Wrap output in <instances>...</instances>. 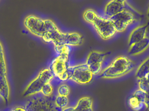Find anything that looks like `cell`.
<instances>
[{
    "instance_id": "6da1fadb",
    "label": "cell",
    "mask_w": 149,
    "mask_h": 111,
    "mask_svg": "<svg viewBox=\"0 0 149 111\" xmlns=\"http://www.w3.org/2000/svg\"><path fill=\"white\" fill-rule=\"evenodd\" d=\"M134 67V63L130 58L125 56H118L102 70L100 77L105 79L119 78L131 72Z\"/></svg>"
},
{
    "instance_id": "7a4b0ae2",
    "label": "cell",
    "mask_w": 149,
    "mask_h": 111,
    "mask_svg": "<svg viewBox=\"0 0 149 111\" xmlns=\"http://www.w3.org/2000/svg\"><path fill=\"white\" fill-rule=\"evenodd\" d=\"M24 25L31 34L42 38L47 32L58 28L56 23L50 19H44L35 14L24 18Z\"/></svg>"
},
{
    "instance_id": "3957f363",
    "label": "cell",
    "mask_w": 149,
    "mask_h": 111,
    "mask_svg": "<svg viewBox=\"0 0 149 111\" xmlns=\"http://www.w3.org/2000/svg\"><path fill=\"white\" fill-rule=\"evenodd\" d=\"M91 25L99 37L104 41L112 39L118 33L113 22L105 16L99 15Z\"/></svg>"
},
{
    "instance_id": "277c9868",
    "label": "cell",
    "mask_w": 149,
    "mask_h": 111,
    "mask_svg": "<svg viewBox=\"0 0 149 111\" xmlns=\"http://www.w3.org/2000/svg\"><path fill=\"white\" fill-rule=\"evenodd\" d=\"M54 77L55 76L49 68L42 69L36 77L27 85L24 91V97H30L40 93L44 85L51 82Z\"/></svg>"
},
{
    "instance_id": "5b68a950",
    "label": "cell",
    "mask_w": 149,
    "mask_h": 111,
    "mask_svg": "<svg viewBox=\"0 0 149 111\" xmlns=\"http://www.w3.org/2000/svg\"><path fill=\"white\" fill-rule=\"evenodd\" d=\"M69 80L80 85H87L93 81L94 75L85 63L68 67Z\"/></svg>"
},
{
    "instance_id": "8992f818",
    "label": "cell",
    "mask_w": 149,
    "mask_h": 111,
    "mask_svg": "<svg viewBox=\"0 0 149 111\" xmlns=\"http://www.w3.org/2000/svg\"><path fill=\"white\" fill-rule=\"evenodd\" d=\"M137 11L130 5L125 10L110 18L113 22L118 33H122L127 30L130 26L137 21Z\"/></svg>"
},
{
    "instance_id": "52a82bcc",
    "label": "cell",
    "mask_w": 149,
    "mask_h": 111,
    "mask_svg": "<svg viewBox=\"0 0 149 111\" xmlns=\"http://www.w3.org/2000/svg\"><path fill=\"white\" fill-rule=\"evenodd\" d=\"M70 56L58 55L51 63L50 70L55 77L62 82L69 80L68 67Z\"/></svg>"
},
{
    "instance_id": "ba28073f",
    "label": "cell",
    "mask_w": 149,
    "mask_h": 111,
    "mask_svg": "<svg viewBox=\"0 0 149 111\" xmlns=\"http://www.w3.org/2000/svg\"><path fill=\"white\" fill-rule=\"evenodd\" d=\"M106 54L97 50H93L88 55L86 63L94 75L100 74L102 70V64Z\"/></svg>"
},
{
    "instance_id": "9c48e42d",
    "label": "cell",
    "mask_w": 149,
    "mask_h": 111,
    "mask_svg": "<svg viewBox=\"0 0 149 111\" xmlns=\"http://www.w3.org/2000/svg\"><path fill=\"white\" fill-rule=\"evenodd\" d=\"M129 6L128 3L126 4H123L118 2L115 0H109L104 7L103 10L104 16L109 18H111L112 17L125 10Z\"/></svg>"
},
{
    "instance_id": "30bf717a",
    "label": "cell",
    "mask_w": 149,
    "mask_h": 111,
    "mask_svg": "<svg viewBox=\"0 0 149 111\" xmlns=\"http://www.w3.org/2000/svg\"><path fill=\"white\" fill-rule=\"evenodd\" d=\"M149 24L139 25L132 30L128 37L129 46L142 41L147 37Z\"/></svg>"
},
{
    "instance_id": "8fae6325",
    "label": "cell",
    "mask_w": 149,
    "mask_h": 111,
    "mask_svg": "<svg viewBox=\"0 0 149 111\" xmlns=\"http://www.w3.org/2000/svg\"><path fill=\"white\" fill-rule=\"evenodd\" d=\"M146 92L142 90L136 91L128 99V104L133 110L139 111L141 110L145 105Z\"/></svg>"
},
{
    "instance_id": "7c38bea8",
    "label": "cell",
    "mask_w": 149,
    "mask_h": 111,
    "mask_svg": "<svg viewBox=\"0 0 149 111\" xmlns=\"http://www.w3.org/2000/svg\"><path fill=\"white\" fill-rule=\"evenodd\" d=\"M83 38L79 32H64L61 43H64L70 47H77L82 44Z\"/></svg>"
},
{
    "instance_id": "4fadbf2b",
    "label": "cell",
    "mask_w": 149,
    "mask_h": 111,
    "mask_svg": "<svg viewBox=\"0 0 149 111\" xmlns=\"http://www.w3.org/2000/svg\"><path fill=\"white\" fill-rule=\"evenodd\" d=\"M149 47V38L146 37L141 41L129 46L128 54L130 55H139L146 51Z\"/></svg>"
},
{
    "instance_id": "5bb4252c",
    "label": "cell",
    "mask_w": 149,
    "mask_h": 111,
    "mask_svg": "<svg viewBox=\"0 0 149 111\" xmlns=\"http://www.w3.org/2000/svg\"><path fill=\"white\" fill-rule=\"evenodd\" d=\"M42 97H36L29 100L24 107L26 111L45 110V99Z\"/></svg>"
},
{
    "instance_id": "9a60e30c",
    "label": "cell",
    "mask_w": 149,
    "mask_h": 111,
    "mask_svg": "<svg viewBox=\"0 0 149 111\" xmlns=\"http://www.w3.org/2000/svg\"><path fill=\"white\" fill-rule=\"evenodd\" d=\"M10 91L7 76L0 75V97L7 104L9 101Z\"/></svg>"
},
{
    "instance_id": "2e32d148",
    "label": "cell",
    "mask_w": 149,
    "mask_h": 111,
    "mask_svg": "<svg viewBox=\"0 0 149 111\" xmlns=\"http://www.w3.org/2000/svg\"><path fill=\"white\" fill-rule=\"evenodd\" d=\"M93 102L91 98L88 97H81L78 100L77 104L74 107V110L92 111Z\"/></svg>"
},
{
    "instance_id": "e0dca14e",
    "label": "cell",
    "mask_w": 149,
    "mask_h": 111,
    "mask_svg": "<svg viewBox=\"0 0 149 111\" xmlns=\"http://www.w3.org/2000/svg\"><path fill=\"white\" fill-rule=\"evenodd\" d=\"M149 74V57L145 59L137 68L135 76L138 80Z\"/></svg>"
},
{
    "instance_id": "ac0fdd59",
    "label": "cell",
    "mask_w": 149,
    "mask_h": 111,
    "mask_svg": "<svg viewBox=\"0 0 149 111\" xmlns=\"http://www.w3.org/2000/svg\"><path fill=\"white\" fill-rule=\"evenodd\" d=\"M100 14L95 10L92 8H87L84 10L82 14V17L85 22L91 25L95 18Z\"/></svg>"
},
{
    "instance_id": "d6986e66",
    "label": "cell",
    "mask_w": 149,
    "mask_h": 111,
    "mask_svg": "<svg viewBox=\"0 0 149 111\" xmlns=\"http://www.w3.org/2000/svg\"><path fill=\"white\" fill-rule=\"evenodd\" d=\"M54 50L58 55L70 56L71 52V47L64 43L54 45Z\"/></svg>"
},
{
    "instance_id": "ffe728a7",
    "label": "cell",
    "mask_w": 149,
    "mask_h": 111,
    "mask_svg": "<svg viewBox=\"0 0 149 111\" xmlns=\"http://www.w3.org/2000/svg\"><path fill=\"white\" fill-rule=\"evenodd\" d=\"M0 75L7 76V67L4 54V50L0 41Z\"/></svg>"
},
{
    "instance_id": "44dd1931",
    "label": "cell",
    "mask_w": 149,
    "mask_h": 111,
    "mask_svg": "<svg viewBox=\"0 0 149 111\" xmlns=\"http://www.w3.org/2000/svg\"><path fill=\"white\" fill-rule=\"evenodd\" d=\"M54 102L56 107L60 109H64L68 105L69 99L68 97L58 95L56 97Z\"/></svg>"
},
{
    "instance_id": "7402d4cb",
    "label": "cell",
    "mask_w": 149,
    "mask_h": 111,
    "mask_svg": "<svg viewBox=\"0 0 149 111\" xmlns=\"http://www.w3.org/2000/svg\"><path fill=\"white\" fill-rule=\"evenodd\" d=\"M54 87L51 82L46 83L43 86L40 93L45 97H49L54 92Z\"/></svg>"
},
{
    "instance_id": "603a6c76",
    "label": "cell",
    "mask_w": 149,
    "mask_h": 111,
    "mask_svg": "<svg viewBox=\"0 0 149 111\" xmlns=\"http://www.w3.org/2000/svg\"><path fill=\"white\" fill-rule=\"evenodd\" d=\"M138 81L139 89L145 92L149 90V74Z\"/></svg>"
},
{
    "instance_id": "cb8c5ba5",
    "label": "cell",
    "mask_w": 149,
    "mask_h": 111,
    "mask_svg": "<svg viewBox=\"0 0 149 111\" xmlns=\"http://www.w3.org/2000/svg\"><path fill=\"white\" fill-rule=\"evenodd\" d=\"M57 92L58 95L68 97L70 93V89L67 85H61L58 88Z\"/></svg>"
},
{
    "instance_id": "d4e9b609",
    "label": "cell",
    "mask_w": 149,
    "mask_h": 111,
    "mask_svg": "<svg viewBox=\"0 0 149 111\" xmlns=\"http://www.w3.org/2000/svg\"><path fill=\"white\" fill-rule=\"evenodd\" d=\"M144 104H145V106L147 107V108L149 109V90L146 92Z\"/></svg>"
},
{
    "instance_id": "484cf974",
    "label": "cell",
    "mask_w": 149,
    "mask_h": 111,
    "mask_svg": "<svg viewBox=\"0 0 149 111\" xmlns=\"http://www.w3.org/2000/svg\"><path fill=\"white\" fill-rule=\"evenodd\" d=\"M12 111H26L24 106H17L11 110Z\"/></svg>"
},
{
    "instance_id": "4316f807",
    "label": "cell",
    "mask_w": 149,
    "mask_h": 111,
    "mask_svg": "<svg viewBox=\"0 0 149 111\" xmlns=\"http://www.w3.org/2000/svg\"><path fill=\"white\" fill-rule=\"evenodd\" d=\"M63 111H74V107H65L63 109Z\"/></svg>"
},
{
    "instance_id": "83f0119b",
    "label": "cell",
    "mask_w": 149,
    "mask_h": 111,
    "mask_svg": "<svg viewBox=\"0 0 149 111\" xmlns=\"http://www.w3.org/2000/svg\"><path fill=\"white\" fill-rule=\"evenodd\" d=\"M118 2L120 3H123V4H126L127 3L128 0H115Z\"/></svg>"
},
{
    "instance_id": "f1b7e54d",
    "label": "cell",
    "mask_w": 149,
    "mask_h": 111,
    "mask_svg": "<svg viewBox=\"0 0 149 111\" xmlns=\"http://www.w3.org/2000/svg\"><path fill=\"white\" fill-rule=\"evenodd\" d=\"M147 17H148V19L149 20V6L148 8V11H147Z\"/></svg>"
}]
</instances>
